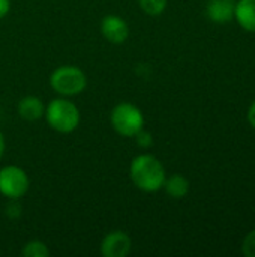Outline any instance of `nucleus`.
<instances>
[{
	"label": "nucleus",
	"instance_id": "7",
	"mask_svg": "<svg viewBox=\"0 0 255 257\" xmlns=\"http://www.w3.org/2000/svg\"><path fill=\"white\" fill-rule=\"evenodd\" d=\"M102 35L107 41L113 44H123L129 36V27L126 21L117 15H107L101 24Z\"/></svg>",
	"mask_w": 255,
	"mask_h": 257
},
{
	"label": "nucleus",
	"instance_id": "2",
	"mask_svg": "<svg viewBox=\"0 0 255 257\" xmlns=\"http://www.w3.org/2000/svg\"><path fill=\"white\" fill-rule=\"evenodd\" d=\"M44 114L48 125L53 130L65 134L74 131L80 123V111L77 105L68 99H62V98L53 99L47 105Z\"/></svg>",
	"mask_w": 255,
	"mask_h": 257
},
{
	"label": "nucleus",
	"instance_id": "13",
	"mask_svg": "<svg viewBox=\"0 0 255 257\" xmlns=\"http://www.w3.org/2000/svg\"><path fill=\"white\" fill-rule=\"evenodd\" d=\"M167 2L168 0H138L140 8L152 17H156L159 14H162L167 8Z\"/></svg>",
	"mask_w": 255,
	"mask_h": 257
},
{
	"label": "nucleus",
	"instance_id": "1",
	"mask_svg": "<svg viewBox=\"0 0 255 257\" xmlns=\"http://www.w3.org/2000/svg\"><path fill=\"white\" fill-rule=\"evenodd\" d=\"M131 179L132 182L143 191L153 193L164 187V182L167 179L165 169L162 163L150 154L138 155L131 163Z\"/></svg>",
	"mask_w": 255,
	"mask_h": 257
},
{
	"label": "nucleus",
	"instance_id": "8",
	"mask_svg": "<svg viewBox=\"0 0 255 257\" xmlns=\"http://www.w3.org/2000/svg\"><path fill=\"white\" fill-rule=\"evenodd\" d=\"M236 0H209L206 12L215 23H228L234 18Z\"/></svg>",
	"mask_w": 255,
	"mask_h": 257
},
{
	"label": "nucleus",
	"instance_id": "11",
	"mask_svg": "<svg viewBox=\"0 0 255 257\" xmlns=\"http://www.w3.org/2000/svg\"><path fill=\"white\" fill-rule=\"evenodd\" d=\"M167 194L173 199H183L189 193V181L182 175H173L164 182Z\"/></svg>",
	"mask_w": 255,
	"mask_h": 257
},
{
	"label": "nucleus",
	"instance_id": "10",
	"mask_svg": "<svg viewBox=\"0 0 255 257\" xmlns=\"http://www.w3.org/2000/svg\"><path fill=\"white\" fill-rule=\"evenodd\" d=\"M44 104L36 96H26L18 102V114L21 119L33 122L44 116Z\"/></svg>",
	"mask_w": 255,
	"mask_h": 257
},
{
	"label": "nucleus",
	"instance_id": "4",
	"mask_svg": "<svg viewBox=\"0 0 255 257\" xmlns=\"http://www.w3.org/2000/svg\"><path fill=\"white\" fill-rule=\"evenodd\" d=\"M50 84L57 93L63 96H74L86 89L87 78L77 66H60L51 74Z\"/></svg>",
	"mask_w": 255,
	"mask_h": 257
},
{
	"label": "nucleus",
	"instance_id": "15",
	"mask_svg": "<svg viewBox=\"0 0 255 257\" xmlns=\"http://www.w3.org/2000/svg\"><path fill=\"white\" fill-rule=\"evenodd\" d=\"M134 137L137 139V143H138V146H141V148H150V146L153 145V137H152V134H150L149 131L140 130Z\"/></svg>",
	"mask_w": 255,
	"mask_h": 257
},
{
	"label": "nucleus",
	"instance_id": "3",
	"mask_svg": "<svg viewBox=\"0 0 255 257\" xmlns=\"http://www.w3.org/2000/svg\"><path fill=\"white\" fill-rule=\"evenodd\" d=\"M111 125L117 134L123 137H134L144 125V116L134 104H117L111 111Z\"/></svg>",
	"mask_w": 255,
	"mask_h": 257
},
{
	"label": "nucleus",
	"instance_id": "9",
	"mask_svg": "<svg viewBox=\"0 0 255 257\" xmlns=\"http://www.w3.org/2000/svg\"><path fill=\"white\" fill-rule=\"evenodd\" d=\"M234 18L248 32L255 33V0H237Z\"/></svg>",
	"mask_w": 255,
	"mask_h": 257
},
{
	"label": "nucleus",
	"instance_id": "17",
	"mask_svg": "<svg viewBox=\"0 0 255 257\" xmlns=\"http://www.w3.org/2000/svg\"><path fill=\"white\" fill-rule=\"evenodd\" d=\"M248 122L252 128H255V101L251 104V107L248 110Z\"/></svg>",
	"mask_w": 255,
	"mask_h": 257
},
{
	"label": "nucleus",
	"instance_id": "16",
	"mask_svg": "<svg viewBox=\"0 0 255 257\" xmlns=\"http://www.w3.org/2000/svg\"><path fill=\"white\" fill-rule=\"evenodd\" d=\"M11 8V2L9 0H0V20L9 12Z\"/></svg>",
	"mask_w": 255,
	"mask_h": 257
},
{
	"label": "nucleus",
	"instance_id": "18",
	"mask_svg": "<svg viewBox=\"0 0 255 257\" xmlns=\"http://www.w3.org/2000/svg\"><path fill=\"white\" fill-rule=\"evenodd\" d=\"M3 152H5V137L0 131V158L3 157Z\"/></svg>",
	"mask_w": 255,
	"mask_h": 257
},
{
	"label": "nucleus",
	"instance_id": "6",
	"mask_svg": "<svg viewBox=\"0 0 255 257\" xmlns=\"http://www.w3.org/2000/svg\"><path fill=\"white\" fill-rule=\"evenodd\" d=\"M131 238L120 230L108 233L101 244V253L104 257H126L131 253Z\"/></svg>",
	"mask_w": 255,
	"mask_h": 257
},
{
	"label": "nucleus",
	"instance_id": "12",
	"mask_svg": "<svg viewBox=\"0 0 255 257\" xmlns=\"http://www.w3.org/2000/svg\"><path fill=\"white\" fill-rule=\"evenodd\" d=\"M21 254L24 257H47L50 254L47 245L41 241H32V242H27L23 250H21Z\"/></svg>",
	"mask_w": 255,
	"mask_h": 257
},
{
	"label": "nucleus",
	"instance_id": "14",
	"mask_svg": "<svg viewBox=\"0 0 255 257\" xmlns=\"http://www.w3.org/2000/svg\"><path fill=\"white\" fill-rule=\"evenodd\" d=\"M242 253L245 257H255V229L245 236L242 242Z\"/></svg>",
	"mask_w": 255,
	"mask_h": 257
},
{
	"label": "nucleus",
	"instance_id": "5",
	"mask_svg": "<svg viewBox=\"0 0 255 257\" xmlns=\"http://www.w3.org/2000/svg\"><path fill=\"white\" fill-rule=\"evenodd\" d=\"M29 190L26 172L17 166H6L0 170V193L12 200L20 199Z\"/></svg>",
	"mask_w": 255,
	"mask_h": 257
}]
</instances>
